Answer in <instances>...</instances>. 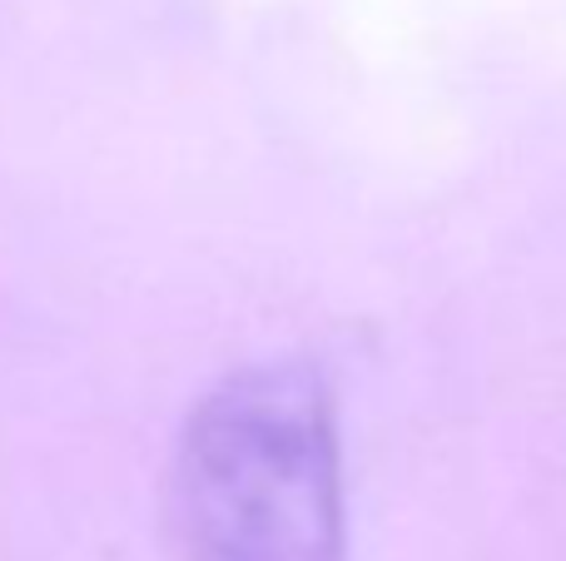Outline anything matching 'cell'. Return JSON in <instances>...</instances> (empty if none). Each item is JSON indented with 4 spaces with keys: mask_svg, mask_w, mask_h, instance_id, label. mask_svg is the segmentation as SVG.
<instances>
[{
    "mask_svg": "<svg viewBox=\"0 0 566 561\" xmlns=\"http://www.w3.org/2000/svg\"><path fill=\"white\" fill-rule=\"evenodd\" d=\"M179 561H343L333 403L303 363L224 378L179 433L165 477Z\"/></svg>",
    "mask_w": 566,
    "mask_h": 561,
    "instance_id": "obj_1",
    "label": "cell"
}]
</instances>
